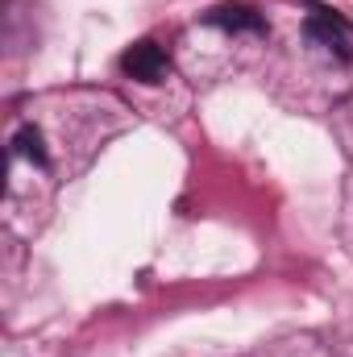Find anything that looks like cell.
Returning a JSON list of instances; mask_svg holds the SVG:
<instances>
[{
	"label": "cell",
	"mask_w": 353,
	"mask_h": 357,
	"mask_svg": "<svg viewBox=\"0 0 353 357\" xmlns=\"http://www.w3.org/2000/svg\"><path fill=\"white\" fill-rule=\"evenodd\" d=\"M303 33H308L312 42H320L329 54H337L341 63H350V59H353L350 29H345V21H341V17H333V13H312V17L303 21Z\"/></svg>",
	"instance_id": "2"
},
{
	"label": "cell",
	"mask_w": 353,
	"mask_h": 357,
	"mask_svg": "<svg viewBox=\"0 0 353 357\" xmlns=\"http://www.w3.org/2000/svg\"><path fill=\"white\" fill-rule=\"evenodd\" d=\"M13 150H17L21 158H29L33 167H46V162H50V158H46V142H42V129H33V125L17 129V137H13Z\"/></svg>",
	"instance_id": "4"
},
{
	"label": "cell",
	"mask_w": 353,
	"mask_h": 357,
	"mask_svg": "<svg viewBox=\"0 0 353 357\" xmlns=\"http://www.w3.org/2000/svg\"><path fill=\"white\" fill-rule=\"evenodd\" d=\"M121 67H125V75H133L137 84H163L167 75H171V59H167V50L158 46V42H133L125 54H121Z\"/></svg>",
	"instance_id": "1"
},
{
	"label": "cell",
	"mask_w": 353,
	"mask_h": 357,
	"mask_svg": "<svg viewBox=\"0 0 353 357\" xmlns=\"http://www.w3.org/2000/svg\"><path fill=\"white\" fill-rule=\"evenodd\" d=\"M204 21L216 25V29H229V33H266V29H270L266 17L258 8H250V4H220V8H212Z\"/></svg>",
	"instance_id": "3"
}]
</instances>
